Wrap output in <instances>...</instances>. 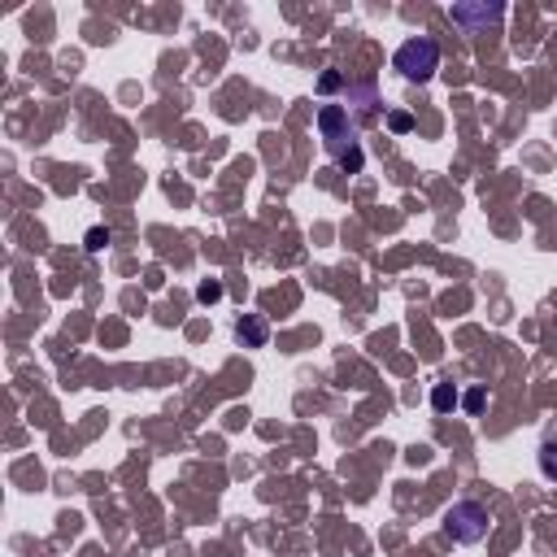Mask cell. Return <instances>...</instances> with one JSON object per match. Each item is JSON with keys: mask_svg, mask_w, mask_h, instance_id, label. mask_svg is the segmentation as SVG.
I'll list each match as a JSON object with an SVG mask.
<instances>
[{"mask_svg": "<svg viewBox=\"0 0 557 557\" xmlns=\"http://www.w3.org/2000/svg\"><path fill=\"white\" fill-rule=\"evenodd\" d=\"M318 131H322V144H327V153L340 161L348 175H357L362 170V123L344 109V105H322L318 109Z\"/></svg>", "mask_w": 557, "mask_h": 557, "instance_id": "obj_1", "label": "cell"}, {"mask_svg": "<svg viewBox=\"0 0 557 557\" xmlns=\"http://www.w3.org/2000/svg\"><path fill=\"white\" fill-rule=\"evenodd\" d=\"M488 527H493V514H488V505H479V501H453V505L444 510V536H449L453 544H479V540L488 536Z\"/></svg>", "mask_w": 557, "mask_h": 557, "instance_id": "obj_2", "label": "cell"}, {"mask_svg": "<svg viewBox=\"0 0 557 557\" xmlns=\"http://www.w3.org/2000/svg\"><path fill=\"white\" fill-rule=\"evenodd\" d=\"M392 65L401 70L409 83H427L435 74V65H440V48H435L432 35H414V39H405L401 48H397Z\"/></svg>", "mask_w": 557, "mask_h": 557, "instance_id": "obj_3", "label": "cell"}, {"mask_svg": "<svg viewBox=\"0 0 557 557\" xmlns=\"http://www.w3.org/2000/svg\"><path fill=\"white\" fill-rule=\"evenodd\" d=\"M379 88H374L371 79H362V83H348V100H344V109L357 118V123H371L374 114H379Z\"/></svg>", "mask_w": 557, "mask_h": 557, "instance_id": "obj_4", "label": "cell"}, {"mask_svg": "<svg viewBox=\"0 0 557 557\" xmlns=\"http://www.w3.org/2000/svg\"><path fill=\"white\" fill-rule=\"evenodd\" d=\"M236 336L244 344H253V348H261V344H266V322H261L257 313H244V318L236 322Z\"/></svg>", "mask_w": 557, "mask_h": 557, "instance_id": "obj_5", "label": "cell"}, {"mask_svg": "<svg viewBox=\"0 0 557 557\" xmlns=\"http://www.w3.org/2000/svg\"><path fill=\"white\" fill-rule=\"evenodd\" d=\"M470 18L496 22V18H501V4H488V9H466V4H458V9H453V22H470Z\"/></svg>", "mask_w": 557, "mask_h": 557, "instance_id": "obj_6", "label": "cell"}, {"mask_svg": "<svg viewBox=\"0 0 557 557\" xmlns=\"http://www.w3.org/2000/svg\"><path fill=\"white\" fill-rule=\"evenodd\" d=\"M540 475H544L549 484H557V440L540 444Z\"/></svg>", "mask_w": 557, "mask_h": 557, "instance_id": "obj_7", "label": "cell"}, {"mask_svg": "<svg viewBox=\"0 0 557 557\" xmlns=\"http://www.w3.org/2000/svg\"><path fill=\"white\" fill-rule=\"evenodd\" d=\"M432 405L440 409V414H449L453 405H458V388L453 383H435V392H432Z\"/></svg>", "mask_w": 557, "mask_h": 557, "instance_id": "obj_8", "label": "cell"}, {"mask_svg": "<svg viewBox=\"0 0 557 557\" xmlns=\"http://www.w3.org/2000/svg\"><path fill=\"white\" fill-rule=\"evenodd\" d=\"M105 240H109L105 231H88V248H100V244H105Z\"/></svg>", "mask_w": 557, "mask_h": 557, "instance_id": "obj_9", "label": "cell"}, {"mask_svg": "<svg viewBox=\"0 0 557 557\" xmlns=\"http://www.w3.org/2000/svg\"><path fill=\"white\" fill-rule=\"evenodd\" d=\"M392 131H409V114H392Z\"/></svg>", "mask_w": 557, "mask_h": 557, "instance_id": "obj_10", "label": "cell"}, {"mask_svg": "<svg viewBox=\"0 0 557 557\" xmlns=\"http://www.w3.org/2000/svg\"><path fill=\"white\" fill-rule=\"evenodd\" d=\"M479 405H484V392H479V388H475V392H470V397H466V409H479Z\"/></svg>", "mask_w": 557, "mask_h": 557, "instance_id": "obj_11", "label": "cell"}]
</instances>
